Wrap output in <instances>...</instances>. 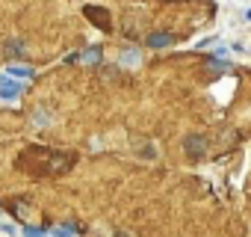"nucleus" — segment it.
<instances>
[{
    "instance_id": "obj_9",
    "label": "nucleus",
    "mask_w": 251,
    "mask_h": 237,
    "mask_svg": "<svg viewBox=\"0 0 251 237\" xmlns=\"http://www.w3.org/2000/svg\"><path fill=\"white\" fill-rule=\"evenodd\" d=\"M139 62H142V54H139V48H127V51L121 54V65H133V68H136Z\"/></svg>"
},
{
    "instance_id": "obj_1",
    "label": "nucleus",
    "mask_w": 251,
    "mask_h": 237,
    "mask_svg": "<svg viewBox=\"0 0 251 237\" xmlns=\"http://www.w3.org/2000/svg\"><path fill=\"white\" fill-rule=\"evenodd\" d=\"M21 160H36V166L27 169L33 175H56V172H65L68 163H74V154L71 151H50V148H27L21 154Z\"/></svg>"
},
{
    "instance_id": "obj_6",
    "label": "nucleus",
    "mask_w": 251,
    "mask_h": 237,
    "mask_svg": "<svg viewBox=\"0 0 251 237\" xmlns=\"http://www.w3.org/2000/svg\"><path fill=\"white\" fill-rule=\"evenodd\" d=\"M30 122H33L36 128H50V125H53V113H50L48 107H36V110L30 113Z\"/></svg>"
},
{
    "instance_id": "obj_11",
    "label": "nucleus",
    "mask_w": 251,
    "mask_h": 237,
    "mask_svg": "<svg viewBox=\"0 0 251 237\" xmlns=\"http://www.w3.org/2000/svg\"><path fill=\"white\" fill-rule=\"evenodd\" d=\"M71 231H74L71 225H56L53 228V237H71Z\"/></svg>"
},
{
    "instance_id": "obj_2",
    "label": "nucleus",
    "mask_w": 251,
    "mask_h": 237,
    "mask_svg": "<svg viewBox=\"0 0 251 237\" xmlns=\"http://www.w3.org/2000/svg\"><path fill=\"white\" fill-rule=\"evenodd\" d=\"M130 151H133V157L142 160V163H157V160H160V148H157V143L148 140V137H136V140L130 143Z\"/></svg>"
},
{
    "instance_id": "obj_7",
    "label": "nucleus",
    "mask_w": 251,
    "mask_h": 237,
    "mask_svg": "<svg viewBox=\"0 0 251 237\" xmlns=\"http://www.w3.org/2000/svg\"><path fill=\"white\" fill-rule=\"evenodd\" d=\"M172 42H175V39H172L169 33H151V36L145 39V45H148V48H169Z\"/></svg>"
},
{
    "instance_id": "obj_13",
    "label": "nucleus",
    "mask_w": 251,
    "mask_h": 237,
    "mask_svg": "<svg viewBox=\"0 0 251 237\" xmlns=\"http://www.w3.org/2000/svg\"><path fill=\"white\" fill-rule=\"evenodd\" d=\"M24 234H27V237H42L45 231H42V228H33V225H27V228H24Z\"/></svg>"
},
{
    "instance_id": "obj_3",
    "label": "nucleus",
    "mask_w": 251,
    "mask_h": 237,
    "mask_svg": "<svg viewBox=\"0 0 251 237\" xmlns=\"http://www.w3.org/2000/svg\"><path fill=\"white\" fill-rule=\"evenodd\" d=\"M180 146H183V151H186V157H189V160H204V157H207V151H210V146H207V137H204V134H186Z\"/></svg>"
},
{
    "instance_id": "obj_8",
    "label": "nucleus",
    "mask_w": 251,
    "mask_h": 237,
    "mask_svg": "<svg viewBox=\"0 0 251 237\" xmlns=\"http://www.w3.org/2000/svg\"><path fill=\"white\" fill-rule=\"evenodd\" d=\"M86 15H89V18H95L100 30H109V27H112V24H109V15H106L103 9H95V6H89V9H86Z\"/></svg>"
},
{
    "instance_id": "obj_10",
    "label": "nucleus",
    "mask_w": 251,
    "mask_h": 237,
    "mask_svg": "<svg viewBox=\"0 0 251 237\" xmlns=\"http://www.w3.org/2000/svg\"><path fill=\"white\" fill-rule=\"evenodd\" d=\"M9 77H21V80H30V77H33V68H27V65H9Z\"/></svg>"
},
{
    "instance_id": "obj_12",
    "label": "nucleus",
    "mask_w": 251,
    "mask_h": 237,
    "mask_svg": "<svg viewBox=\"0 0 251 237\" xmlns=\"http://www.w3.org/2000/svg\"><path fill=\"white\" fill-rule=\"evenodd\" d=\"M83 59H86V62H98V59H100V51H98V48H92L89 54H83Z\"/></svg>"
},
{
    "instance_id": "obj_5",
    "label": "nucleus",
    "mask_w": 251,
    "mask_h": 237,
    "mask_svg": "<svg viewBox=\"0 0 251 237\" xmlns=\"http://www.w3.org/2000/svg\"><path fill=\"white\" fill-rule=\"evenodd\" d=\"M3 57H6V59H24V57H27L24 42H21V39H6V42H3Z\"/></svg>"
},
{
    "instance_id": "obj_4",
    "label": "nucleus",
    "mask_w": 251,
    "mask_h": 237,
    "mask_svg": "<svg viewBox=\"0 0 251 237\" xmlns=\"http://www.w3.org/2000/svg\"><path fill=\"white\" fill-rule=\"evenodd\" d=\"M24 92V83H15V77H0V98L15 101Z\"/></svg>"
},
{
    "instance_id": "obj_14",
    "label": "nucleus",
    "mask_w": 251,
    "mask_h": 237,
    "mask_svg": "<svg viewBox=\"0 0 251 237\" xmlns=\"http://www.w3.org/2000/svg\"><path fill=\"white\" fill-rule=\"evenodd\" d=\"M115 237H130V234H124V231H118V234H115Z\"/></svg>"
}]
</instances>
